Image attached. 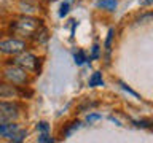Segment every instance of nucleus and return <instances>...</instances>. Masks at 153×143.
I'll list each match as a JSON object with an SVG mask.
<instances>
[{
  "instance_id": "f257e3e1",
  "label": "nucleus",
  "mask_w": 153,
  "mask_h": 143,
  "mask_svg": "<svg viewBox=\"0 0 153 143\" xmlns=\"http://www.w3.org/2000/svg\"><path fill=\"white\" fill-rule=\"evenodd\" d=\"M42 27L43 24L40 19L32 18V16H24L11 24V29L14 33H18L19 37H27V38H33Z\"/></svg>"
},
{
  "instance_id": "f03ea898",
  "label": "nucleus",
  "mask_w": 153,
  "mask_h": 143,
  "mask_svg": "<svg viewBox=\"0 0 153 143\" xmlns=\"http://www.w3.org/2000/svg\"><path fill=\"white\" fill-rule=\"evenodd\" d=\"M3 76H5V80H7L8 83H13L16 86H22L29 81L27 72L24 69H21V67L14 65V64L7 67V69L3 70Z\"/></svg>"
},
{
  "instance_id": "7ed1b4c3",
  "label": "nucleus",
  "mask_w": 153,
  "mask_h": 143,
  "mask_svg": "<svg viewBox=\"0 0 153 143\" xmlns=\"http://www.w3.org/2000/svg\"><path fill=\"white\" fill-rule=\"evenodd\" d=\"M13 64L21 67V69H24L26 72H35L37 65H38V59H37V56L32 54V52L22 51V52H19V54L14 56Z\"/></svg>"
},
{
  "instance_id": "20e7f679",
  "label": "nucleus",
  "mask_w": 153,
  "mask_h": 143,
  "mask_svg": "<svg viewBox=\"0 0 153 143\" xmlns=\"http://www.w3.org/2000/svg\"><path fill=\"white\" fill-rule=\"evenodd\" d=\"M18 118H19L18 103L0 100V122H16Z\"/></svg>"
},
{
  "instance_id": "39448f33",
  "label": "nucleus",
  "mask_w": 153,
  "mask_h": 143,
  "mask_svg": "<svg viewBox=\"0 0 153 143\" xmlns=\"http://www.w3.org/2000/svg\"><path fill=\"white\" fill-rule=\"evenodd\" d=\"M26 41L24 40H18V38H8V40H2L0 41V52L2 54H8V56H16L19 52L26 51Z\"/></svg>"
},
{
  "instance_id": "423d86ee",
  "label": "nucleus",
  "mask_w": 153,
  "mask_h": 143,
  "mask_svg": "<svg viewBox=\"0 0 153 143\" xmlns=\"http://www.w3.org/2000/svg\"><path fill=\"white\" fill-rule=\"evenodd\" d=\"M19 95V86L13 83H0V99H14Z\"/></svg>"
},
{
  "instance_id": "0eeeda50",
  "label": "nucleus",
  "mask_w": 153,
  "mask_h": 143,
  "mask_svg": "<svg viewBox=\"0 0 153 143\" xmlns=\"http://www.w3.org/2000/svg\"><path fill=\"white\" fill-rule=\"evenodd\" d=\"M19 129L21 127L14 122H0V135L3 138H7V140H11L13 135L19 130Z\"/></svg>"
},
{
  "instance_id": "6e6552de",
  "label": "nucleus",
  "mask_w": 153,
  "mask_h": 143,
  "mask_svg": "<svg viewBox=\"0 0 153 143\" xmlns=\"http://www.w3.org/2000/svg\"><path fill=\"white\" fill-rule=\"evenodd\" d=\"M96 5H97L99 8L107 10V11H113V10L117 8V0H97Z\"/></svg>"
},
{
  "instance_id": "1a4fd4ad",
  "label": "nucleus",
  "mask_w": 153,
  "mask_h": 143,
  "mask_svg": "<svg viewBox=\"0 0 153 143\" xmlns=\"http://www.w3.org/2000/svg\"><path fill=\"white\" fill-rule=\"evenodd\" d=\"M89 86L91 88H97V86H104V80H102V75L99 72L93 73V76L89 78Z\"/></svg>"
},
{
  "instance_id": "9d476101",
  "label": "nucleus",
  "mask_w": 153,
  "mask_h": 143,
  "mask_svg": "<svg viewBox=\"0 0 153 143\" xmlns=\"http://www.w3.org/2000/svg\"><path fill=\"white\" fill-rule=\"evenodd\" d=\"M26 135H27V130H24V129H19V130L13 135V138L10 142H13V143H19V142H22L24 138H26Z\"/></svg>"
},
{
  "instance_id": "9b49d317",
  "label": "nucleus",
  "mask_w": 153,
  "mask_h": 143,
  "mask_svg": "<svg viewBox=\"0 0 153 143\" xmlns=\"http://www.w3.org/2000/svg\"><path fill=\"white\" fill-rule=\"evenodd\" d=\"M78 127H80V122H78V121H74V122H70L69 126L64 129V130H62V133H64V137H69L70 133L74 132V130H76Z\"/></svg>"
},
{
  "instance_id": "f8f14e48",
  "label": "nucleus",
  "mask_w": 153,
  "mask_h": 143,
  "mask_svg": "<svg viewBox=\"0 0 153 143\" xmlns=\"http://www.w3.org/2000/svg\"><path fill=\"white\" fill-rule=\"evenodd\" d=\"M38 142H40V143H53V142H54V138H51L50 135H48V132H42L40 137H38Z\"/></svg>"
},
{
  "instance_id": "ddd939ff",
  "label": "nucleus",
  "mask_w": 153,
  "mask_h": 143,
  "mask_svg": "<svg viewBox=\"0 0 153 143\" xmlns=\"http://www.w3.org/2000/svg\"><path fill=\"white\" fill-rule=\"evenodd\" d=\"M85 60H86V56H85V52H83V51L75 52V64H76V65H81Z\"/></svg>"
},
{
  "instance_id": "4468645a",
  "label": "nucleus",
  "mask_w": 153,
  "mask_h": 143,
  "mask_svg": "<svg viewBox=\"0 0 153 143\" xmlns=\"http://www.w3.org/2000/svg\"><path fill=\"white\" fill-rule=\"evenodd\" d=\"M67 13H69V2H64V3L61 5V11H59V16H61V18H64Z\"/></svg>"
},
{
  "instance_id": "2eb2a0df",
  "label": "nucleus",
  "mask_w": 153,
  "mask_h": 143,
  "mask_svg": "<svg viewBox=\"0 0 153 143\" xmlns=\"http://www.w3.org/2000/svg\"><path fill=\"white\" fill-rule=\"evenodd\" d=\"M100 119V114H97V113H93V114H88V118H86V122H94V121H99Z\"/></svg>"
},
{
  "instance_id": "dca6fc26",
  "label": "nucleus",
  "mask_w": 153,
  "mask_h": 143,
  "mask_svg": "<svg viewBox=\"0 0 153 143\" xmlns=\"http://www.w3.org/2000/svg\"><path fill=\"white\" fill-rule=\"evenodd\" d=\"M37 129H38V130H40V132H48V130H50V126H48V122L42 121V122H38Z\"/></svg>"
},
{
  "instance_id": "f3484780",
  "label": "nucleus",
  "mask_w": 153,
  "mask_h": 143,
  "mask_svg": "<svg viewBox=\"0 0 153 143\" xmlns=\"http://www.w3.org/2000/svg\"><path fill=\"white\" fill-rule=\"evenodd\" d=\"M112 38H113V29H110L108 30V37H107V41H105V48L110 49V46H112Z\"/></svg>"
},
{
  "instance_id": "a211bd4d",
  "label": "nucleus",
  "mask_w": 153,
  "mask_h": 143,
  "mask_svg": "<svg viewBox=\"0 0 153 143\" xmlns=\"http://www.w3.org/2000/svg\"><path fill=\"white\" fill-rule=\"evenodd\" d=\"M120 86H121V88H123L124 91H128V92L131 94V95H134V97H137V99H139V94H137V92H134V91H132L131 88H128V86L124 84V83H121V81H120Z\"/></svg>"
},
{
  "instance_id": "6ab92c4d",
  "label": "nucleus",
  "mask_w": 153,
  "mask_h": 143,
  "mask_svg": "<svg viewBox=\"0 0 153 143\" xmlns=\"http://www.w3.org/2000/svg\"><path fill=\"white\" fill-rule=\"evenodd\" d=\"M150 124H152V121H136V126H139V127H150Z\"/></svg>"
},
{
  "instance_id": "aec40b11",
  "label": "nucleus",
  "mask_w": 153,
  "mask_h": 143,
  "mask_svg": "<svg viewBox=\"0 0 153 143\" xmlns=\"http://www.w3.org/2000/svg\"><path fill=\"white\" fill-rule=\"evenodd\" d=\"M99 57V45H94L93 46V56H91V59H97Z\"/></svg>"
},
{
  "instance_id": "412c9836",
  "label": "nucleus",
  "mask_w": 153,
  "mask_h": 143,
  "mask_svg": "<svg viewBox=\"0 0 153 143\" xmlns=\"http://www.w3.org/2000/svg\"><path fill=\"white\" fill-rule=\"evenodd\" d=\"M140 3H143V5H150L152 3V0H139Z\"/></svg>"
}]
</instances>
